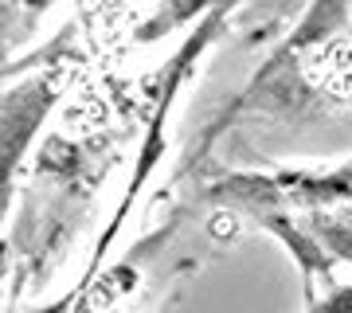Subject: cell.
<instances>
[{
    "label": "cell",
    "mask_w": 352,
    "mask_h": 313,
    "mask_svg": "<svg viewBox=\"0 0 352 313\" xmlns=\"http://www.w3.org/2000/svg\"><path fill=\"white\" fill-rule=\"evenodd\" d=\"M47 110V87H24L16 90V98L0 106V208H4V188H8V173H12L16 157L24 149L28 133L36 129V122Z\"/></svg>",
    "instance_id": "6da1fadb"
},
{
    "label": "cell",
    "mask_w": 352,
    "mask_h": 313,
    "mask_svg": "<svg viewBox=\"0 0 352 313\" xmlns=\"http://www.w3.org/2000/svg\"><path fill=\"white\" fill-rule=\"evenodd\" d=\"M161 4H164V16L157 24L145 28V36H153V28H176V24H184V20H192L208 0H161Z\"/></svg>",
    "instance_id": "7a4b0ae2"
},
{
    "label": "cell",
    "mask_w": 352,
    "mask_h": 313,
    "mask_svg": "<svg viewBox=\"0 0 352 313\" xmlns=\"http://www.w3.org/2000/svg\"><path fill=\"white\" fill-rule=\"evenodd\" d=\"M16 4H20V0H0V24H4L8 16H12V8H16Z\"/></svg>",
    "instance_id": "3957f363"
},
{
    "label": "cell",
    "mask_w": 352,
    "mask_h": 313,
    "mask_svg": "<svg viewBox=\"0 0 352 313\" xmlns=\"http://www.w3.org/2000/svg\"><path fill=\"white\" fill-rule=\"evenodd\" d=\"M20 4H28V8H43V4H51V0H20Z\"/></svg>",
    "instance_id": "277c9868"
}]
</instances>
